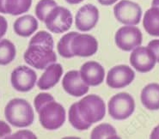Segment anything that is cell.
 <instances>
[{"instance_id":"1","label":"cell","mask_w":159,"mask_h":139,"mask_svg":"<svg viewBox=\"0 0 159 139\" xmlns=\"http://www.w3.org/2000/svg\"><path fill=\"white\" fill-rule=\"evenodd\" d=\"M52 36L46 31H39L30 41V46L24 52L25 62L34 68L45 70L57 61V55L53 51Z\"/></svg>"},{"instance_id":"2","label":"cell","mask_w":159,"mask_h":139,"mask_svg":"<svg viewBox=\"0 0 159 139\" xmlns=\"http://www.w3.org/2000/svg\"><path fill=\"white\" fill-rule=\"evenodd\" d=\"M4 115L11 125L20 128L30 126L34 119V114L31 105L26 100L19 98L9 101L4 109Z\"/></svg>"},{"instance_id":"3","label":"cell","mask_w":159,"mask_h":139,"mask_svg":"<svg viewBox=\"0 0 159 139\" xmlns=\"http://www.w3.org/2000/svg\"><path fill=\"white\" fill-rule=\"evenodd\" d=\"M39 114L41 125L48 131H55L60 128L66 121V110L64 106L55 101L54 98L35 109Z\"/></svg>"},{"instance_id":"4","label":"cell","mask_w":159,"mask_h":139,"mask_svg":"<svg viewBox=\"0 0 159 139\" xmlns=\"http://www.w3.org/2000/svg\"><path fill=\"white\" fill-rule=\"evenodd\" d=\"M82 118L88 124H95L101 121L106 114V105L100 96L89 95L77 102Z\"/></svg>"},{"instance_id":"5","label":"cell","mask_w":159,"mask_h":139,"mask_svg":"<svg viewBox=\"0 0 159 139\" xmlns=\"http://www.w3.org/2000/svg\"><path fill=\"white\" fill-rule=\"evenodd\" d=\"M108 114L114 119L124 120L129 118L135 110L133 96L122 92L112 97L107 105Z\"/></svg>"},{"instance_id":"6","label":"cell","mask_w":159,"mask_h":139,"mask_svg":"<svg viewBox=\"0 0 159 139\" xmlns=\"http://www.w3.org/2000/svg\"><path fill=\"white\" fill-rule=\"evenodd\" d=\"M73 18L70 11L62 6H55L48 13L44 20L48 30L55 34L66 32L72 25Z\"/></svg>"},{"instance_id":"7","label":"cell","mask_w":159,"mask_h":139,"mask_svg":"<svg viewBox=\"0 0 159 139\" xmlns=\"http://www.w3.org/2000/svg\"><path fill=\"white\" fill-rule=\"evenodd\" d=\"M114 14L117 21L126 25H137L142 16V9L136 3L121 0L114 7Z\"/></svg>"},{"instance_id":"8","label":"cell","mask_w":159,"mask_h":139,"mask_svg":"<svg viewBox=\"0 0 159 139\" xmlns=\"http://www.w3.org/2000/svg\"><path fill=\"white\" fill-rule=\"evenodd\" d=\"M115 40L120 49L129 52L140 46L143 35L139 29L133 25H127L119 29L115 34Z\"/></svg>"},{"instance_id":"9","label":"cell","mask_w":159,"mask_h":139,"mask_svg":"<svg viewBox=\"0 0 159 139\" xmlns=\"http://www.w3.org/2000/svg\"><path fill=\"white\" fill-rule=\"evenodd\" d=\"M36 80V73L28 66H18L11 73V85L19 92L30 91L34 87Z\"/></svg>"},{"instance_id":"10","label":"cell","mask_w":159,"mask_h":139,"mask_svg":"<svg viewBox=\"0 0 159 139\" xmlns=\"http://www.w3.org/2000/svg\"><path fill=\"white\" fill-rule=\"evenodd\" d=\"M130 63L139 72L146 73L155 67L157 59L148 47H138L131 53Z\"/></svg>"},{"instance_id":"11","label":"cell","mask_w":159,"mask_h":139,"mask_svg":"<svg viewBox=\"0 0 159 139\" xmlns=\"http://www.w3.org/2000/svg\"><path fill=\"white\" fill-rule=\"evenodd\" d=\"M135 78V73L128 65H120L109 70L107 76V85L112 88H125L131 84Z\"/></svg>"},{"instance_id":"12","label":"cell","mask_w":159,"mask_h":139,"mask_svg":"<svg viewBox=\"0 0 159 139\" xmlns=\"http://www.w3.org/2000/svg\"><path fill=\"white\" fill-rule=\"evenodd\" d=\"M98 49V42L90 34L78 33L71 41V52L73 56L90 57L96 53Z\"/></svg>"},{"instance_id":"13","label":"cell","mask_w":159,"mask_h":139,"mask_svg":"<svg viewBox=\"0 0 159 139\" xmlns=\"http://www.w3.org/2000/svg\"><path fill=\"white\" fill-rule=\"evenodd\" d=\"M99 20V11L96 6L87 4L82 6L76 14L75 24L77 29L83 32L89 31L95 28Z\"/></svg>"},{"instance_id":"14","label":"cell","mask_w":159,"mask_h":139,"mask_svg":"<svg viewBox=\"0 0 159 139\" xmlns=\"http://www.w3.org/2000/svg\"><path fill=\"white\" fill-rule=\"evenodd\" d=\"M62 85L65 91L74 97L84 96L89 91V86L83 81L78 70L68 71L64 77Z\"/></svg>"},{"instance_id":"15","label":"cell","mask_w":159,"mask_h":139,"mask_svg":"<svg viewBox=\"0 0 159 139\" xmlns=\"http://www.w3.org/2000/svg\"><path fill=\"white\" fill-rule=\"evenodd\" d=\"M79 73L86 84L95 87L100 85L103 82L105 70L99 63L88 61L82 65Z\"/></svg>"},{"instance_id":"16","label":"cell","mask_w":159,"mask_h":139,"mask_svg":"<svg viewBox=\"0 0 159 139\" xmlns=\"http://www.w3.org/2000/svg\"><path fill=\"white\" fill-rule=\"evenodd\" d=\"M45 72L38 81V88L41 90H47L54 87L63 75V67L60 64L53 63L46 68Z\"/></svg>"},{"instance_id":"17","label":"cell","mask_w":159,"mask_h":139,"mask_svg":"<svg viewBox=\"0 0 159 139\" xmlns=\"http://www.w3.org/2000/svg\"><path fill=\"white\" fill-rule=\"evenodd\" d=\"M15 33L22 37H30L38 29V21L31 15L22 16L14 22Z\"/></svg>"},{"instance_id":"18","label":"cell","mask_w":159,"mask_h":139,"mask_svg":"<svg viewBox=\"0 0 159 139\" xmlns=\"http://www.w3.org/2000/svg\"><path fill=\"white\" fill-rule=\"evenodd\" d=\"M141 102L147 109L159 110V84L146 85L141 92Z\"/></svg>"},{"instance_id":"19","label":"cell","mask_w":159,"mask_h":139,"mask_svg":"<svg viewBox=\"0 0 159 139\" xmlns=\"http://www.w3.org/2000/svg\"><path fill=\"white\" fill-rule=\"evenodd\" d=\"M143 26L152 36H159V8L153 7L144 13Z\"/></svg>"},{"instance_id":"20","label":"cell","mask_w":159,"mask_h":139,"mask_svg":"<svg viewBox=\"0 0 159 139\" xmlns=\"http://www.w3.org/2000/svg\"><path fill=\"white\" fill-rule=\"evenodd\" d=\"M32 0H5L6 14L18 16L30 11Z\"/></svg>"},{"instance_id":"21","label":"cell","mask_w":159,"mask_h":139,"mask_svg":"<svg viewBox=\"0 0 159 139\" xmlns=\"http://www.w3.org/2000/svg\"><path fill=\"white\" fill-rule=\"evenodd\" d=\"M16 50L15 45L11 40H0V65H6L11 63L16 58Z\"/></svg>"},{"instance_id":"22","label":"cell","mask_w":159,"mask_h":139,"mask_svg":"<svg viewBox=\"0 0 159 139\" xmlns=\"http://www.w3.org/2000/svg\"><path fill=\"white\" fill-rule=\"evenodd\" d=\"M68 119H69V122L70 123V124L78 131H85V130H88L91 126V124H88L82 118L81 114L78 111L77 102L73 103L70 106L69 113H68Z\"/></svg>"},{"instance_id":"23","label":"cell","mask_w":159,"mask_h":139,"mask_svg":"<svg viewBox=\"0 0 159 139\" xmlns=\"http://www.w3.org/2000/svg\"><path fill=\"white\" fill-rule=\"evenodd\" d=\"M90 138L92 139H101V138H108L114 139L119 138L118 135L116 133L115 127H113L111 124L103 123L93 129Z\"/></svg>"},{"instance_id":"24","label":"cell","mask_w":159,"mask_h":139,"mask_svg":"<svg viewBox=\"0 0 159 139\" xmlns=\"http://www.w3.org/2000/svg\"><path fill=\"white\" fill-rule=\"evenodd\" d=\"M78 32H70L62 36L58 43L57 49L59 55L66 59H70L74 57L71 52V41Z\"/></svg>"},{"instance_id":"25","label":"cell","mask_w":159,"mask_h":139,"mask_svg":"<svg viewBox=\"0 0 159 139\" xmlns=\"http://www.w3.org/2000/svg\"><path fill=\"white\" fill-rule=\"evenodd\" d=\"M55 6H57V3L54 0H40L35 7V15L37 18L41 22H44L47 15Z\"/></svg>"},{"instance_id":"26","label":"cell","mask_w":159,"mask_h":139,"mask_svg":"<svg viewBox=\"0 0 159 139\" xmlns=\"http://www.w3.org/2000/svg\"><path fill=\"white\" fill-rule=\"evenodd\" d=\"M8 138H37L36 136L34 134L33 132L28 130H22V131H19V132H16L13 135H10L8 137Z\"/></svg>"},{"instance_id":"27","label":"cell","mask_w":159,"mask_h":139,"mask_svg":"<svg viewBox=\"0 0 159 139\" xmlns=\"http://www.w3.org/2000/svg\"><path fill=\"white\" fill-rule=\"evenodd\" d=\"M11 134V129L10 125L4 121L0 120V138H8Z\"/></svg>"},{"instance_id":"28","label":"cell","mask_w":159,"mask_h":139,"mask_svg":"<svg viewBox=\"0 0 159 139\" xmlns=\"http://www.w3.org/2000/svg\"><path fill=\"white\" fill-rule=\"evenodd\" d=\"M148 47L154 53L157 61L159 63V40H153L150 41L148 44Z\"/></svg>"},{"instance_id":"29","label":"cell","mask_w":159,"mask_h":139,"mask_svg":"<svg viewBox=\"0 0 159 139\" xmlns=\"http://www.w3.org/2000/svg\"><path fill=\"white\" fill-rule=\"evenodd\" d=\"M8 22L4 16H0V40L7 32Z\"/></svg>"},{"instance_id":"30","label":"cell","mask_w":159,"mask_h":139,"mask_svg":"<svg viewBox=\"0 0 159 139\" xmlns=\"http://www.w3.org/2000/svg\"><path fill=\"white\" fill-rule=\"evenodd\" d=\"M98 1V3L101 4L102 5H112V4H114L115 2H117L118 0H97Z\"/></svg>"},{"instance_id":"31","label":"cell","mask_w":159,"mask_h":139,"mask_svg":"<svg viewBox=\"0 0 159 139\" xmlns=\"http://www.w3.org/2000/svg\"><path fill=\"white\" fill-rule=\"evenodd\" d=\"M151 138L152 139H159V125H157L154 130L152 131L151 134Z\"/></svg>"},{"instance_id":"32","label":"cell","mask_w":159,"mask_h":139,"mask_svg":"<svg viewBox=\"0 0 159 139\" xmlns=\"http://www.w3.org/2000/svg\"><path fill=\"white\" fill-rule=\"evenodd\" d=\"M0 13L6 14V11H5V0H0Z\"/></svg>"},{"instance_id":"33","label":"cell","mask_w":159,"mask_h":139,"mask_svg":"<svg viewBox=\"0 0 159 139\" xmlns=\"http://www.w3.org/2000/svg\"><path fill=\"white\" fill-rule=\"evenodd\" d=\"M66 1L68 4H80L84 0H66Z\"/></svg>"},{"instance_id":"34","label":"cell","mask_w":159,"mask_h":139,"mask_svg":"<svg viewBox=\"0 0 159 139\" xmlns=\"http://www.w3.org/2000/svg\"><path fill=\"white\" fill-rule=\"evenodd\" d=\"M152 6L159 8V0H152Z\"/></svg>"}]
</instances>
